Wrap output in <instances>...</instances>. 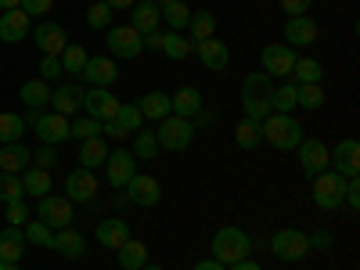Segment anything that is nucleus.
<instances>
[{
    "label": "nucleus",
    "instance_id": "1",
    "mask_svg": "<svg viewBox=\"0 0 360 270\" xmlns=\"http://www.w3.org/2000/svg\"><path fill=\"white\" fill-rule=\"evenodd\" d=\"M270 94H274V79L266 72H249L245 83H242V108H245V119H263L270 115Z\"/></svg>",
    "mask_w": 360,
    "mask_h": 270
},
{
    "label": "nucleus",
    "instance_id": "2",
    "mask_svg": "<svg viewBox=\"0 0 360 270\" xmlns=\"http://www.w3.org/2000/svg\"><path fill=\"white\" fill-rule=\"evenodd\" d=\"M259 127H263V144L278 148V152H295L299 141H303V127L285 112H270Z\"/></svg>",
    "mask_w": 360,
    "mask_h": 270
},
{
    "label": "nucleus",
    "instance_id": "3",
    "mask_svg": "<svg viewBox=\"0 0 360 270\" xmlns=\"http://www.w3.org/2000/svg\"><path fill=\"white\" fill-rule=\"evenodd\" d=\"M209 252H213L217 263L231 266V263H238V259H249L252 242H249V234H245L242 227H220V231L213 234V245H209Z\"/></svg>",
    "mask_w": 360,
    "mask_h": 270
},
{
    "label": "nucleus",
    "instance_id": "4",
    "mask_svg": "<svg viewBox=\"0 0 360 270\" xmlns=\"http://www.w3.org/2000/svg\"><path fill=\"white\" fill-rule=\"evenodd\" d=\"M155 141L159 148H166V152H184V148H191L195 141V123L191 119H180V115H166L159 130H155Z\"/></svg>",
    "mask_w": 360,
    "mask_h": 270
},
{
    "label": "nucleus",
    "instance_id": "5",
    "mask_svg": "<svg viewBox=\"0 0 360 270\" xmlns=\"http://www.w3.org/2000/svg\"><path fill=\"white\" fill-rule=\"evenodd\" d=\"M270 252H274L281 263H299V259H307L314 249H310V242H307L303 231L285 227V231H278L274 238H270Z\"/></svg>",
    "mask_w": 360,
    "mask_h": 270
},
{
    "label": "nucleus",
    "instance_id": "6",
    "mask_svg": "<svg viewBox=\"0 0 360 270\" xmlns=\"http://www.w3.org/2000/svg\"><path fill=\"white\" fill-rule=\"evenodd\" d=\"M346 195V176H339L335 169H324L314 176V202L317 209H339Z\"/></svg>",
    "mask_w": 360,
    "mask_h": 270
},
{
    "label": "nucleus",
    "instance_id": "7",
    "mask_svg": "<svg viewBox=\"0 0 360 270\" xmlns=\"http://www.w3.org/2000/svg\"><path fill=\"white\" fill-rule=\"evenodd\" d=\"M295 51L288 47V44H266L263 51H259V62H263V72L270 76V79H285V76H292V65H295Z\"/></svg>",
    "mask_w": 360,
    "mask_h": 270
},
{
    "label": "nucleus",
    "instance_id": "8",
    "mask_svg": "<svg viewBox=\"0 0 360 270\" xmlns=\"http://www.w3.org/2000/svg\"><path fill=\"white\" fill-rule=\"evenodd\" d=\"M328 169H335V173L346 176V180L360 176V144H356L353 137L339 141L332 152H328Z\"/></svg>",
    "mask_w": 360,
    "mask_h": 270
},
{
    "label": "nucleus",
    "instance_id": "9",
    "mask_svg": "<svg viewBox=\"0 0 360 270\" xmlns=\"http://www.w3.org/2000/svg\"><path fill=\"white\" fill-rule=\"evenodd\" d=\"M119 101L108 86H90L86 94H83V108H86V115L90 119H98V123H108V119H115L119 115Z\"/></svg>",
    "mask_w": 360,
    "mask_h": 270
},
{
    "label": "nucleus",
    "instance_id": "10",
    "mask_svg": "<svg viewBox=\"0 0 360 270\" xmlns=\"http://www.w3.org/2000/svg\"><path fill=\"white\" fill-rule=\"evenodd\" d=\"M37 217H40L51 231L69 227V224H72V202H69L65 195H44L40 205H37Z\"/></svg>",
    "mask_w": 360,
    "mask_h": 270
},
{
    "label": "nucleus",
    "instance_id": "11",
    "mask_svg": "<svg viewBox=\"0 0 360 270\" xmlns=\"http://www.w3.org/2000/svg\"><path fill=\"white\" fill-rule=\"evenodd\" d=\"M105 40H108V51L115 58H137L144 51V37L137 33L134 25H112Z\"/></svg>",
    "mask_w": 360,
    "mask_h": 270
},
{
    "label": "nucleus",
    "instance_id": "12",
    "mask_svg": "<svg viewBox=\"0 0 360 270\" xmlns=\"http://www.w3.org/2000/svg\"><path fill=\"white\" fill-rule=\"evenodd\" d=\"M299 166H303V173L314 180L317 173H324L328 169V144L324 141H317V137H303L299 141Z\"/></svg>",
    "mask_w": 360,
    "mask_h": 270
},
{
    "label": "nucleus",
    "instance_id": "13",
    "mask_svg": "<svg viewBox=\"0 0 360 270\" xmlns=\"http://www.w3.org/2000/svg\"><path fill=\"white\" fill-rule=\"evenodd\" d=\"M137 159H134V152H127V148H115V152H108V159H105V169H108V188H115V191H123L127 188V180L137 173V166H134Z\"/></svg>",
    "mask_w": 360,
    "mask_h": 270
},
{
    "label": "nucleus",
    "instance_id": "14",
    "mask_svg": "<svg viewBox=\"0 0 360 270\" xmlns=\"http://www.w3.org/2000/svg\"><path fill=\"white\" fill-rule=\"evenodd\" d=\"M144 47H152V51H162L166 58H173V62H184V58L191 54V40L188 37H180V33H148L144 37Z\"/></svg>",
    "mask_w": 360,
    "mask_h": 270
},
{
    "label": "nucleus",
    "instance_id": "15",
    "mask_svg": "<svg viewBox=\"0 0 360 270\" xmlns=\"http://www.w3.org/2000/svg\"><path fill=\"white\" fill-rule=\"evenodd\" d=\"M94 195H98V176H94V169H72L69 176H65V198L69 202H94Z\"/></svg>",
    "mask_w": 360,
    "mask_h": 270
},
{
    "label": "nucleus",
    "instance_id": "16",
    "mask_svg": "<svg viewBox=\"0 0 360 270\" xmlns=\"http://www.w3.org/2000/svg\"><path fill=\"white\" fill-rule=\"evenodd\" d=\"M123 191L130 195L134 205H159V198H162L159 180H155V176H148V173H134V176L127 180V188H123Z\"/></svg>",
    "mask_w": 360,
    "mask_h": 270
},
{
    "label": "nucleus",
    "instance_id": "17",
    "mask_svg": "<svg viewBox=\"0 0 360 270\" xmlns=\"http://www.w3.org/2000/svg\"><path fill=\"white\" fill-rule=\"evenodd\" d=\"M317 37H321V29L310 15H295V18L285 22V44L288 47H310Z\"/></svg>",
    "mask_w": 360,
    "mask_h": 270
},
{
    "label": "nucleus",
    "instance_id": "18",
    "mask_svg": "<svg viewBox=\"0 0 360 270\" xmlns=\"http://www.w3.org/2000/svg\"><path fill=\"white\" fill-rule=\"evenodd\" d=\"M33 40H37V47H40L44 54H51V58H58V54L69 47V37H65V29L58 25V22H40V25L33 29Z\"/></svg>",
    "mask_w": 360,
    "mask_h": 270
},
{
    "label": "nucleus",
    "instance_id": "19",
    "mask_svg": "<svg viewBox=\"0 0 360 270\" xmlns=\"http://www.w3.org/2000/svg\"><path fill=\"white\" fill-rule=\"evenodd\" d=\"M83 79L90 86H112L119 79V65H115V58L108 54H98V58H86V69H83Z\"/></svg>",
    "mask_w": 360,
    "mask_h": 270
},
{
    "label": "nucleus",
    "instance_id": "20",
    "mask_svg": "<svg viewBox=\"0 0 360 270\" xmlns=\"http://www.w3.org/2000/svg\"><path fill=\"white\" fill-rule=\"evenodd\" d=\"M37 137L40 144H62L69 141V115H58V112H40V123H37Z\"/></svg>",
    "mask_w": 360,
    "mask_h": 270
},
{
    "label": "nucleus",
    "instance_id": "21",
    "mask_svg": "<svg viewBox=\"0 0 360 270\" xmlns=\"http://www.w3.org/2000/svg\"><path fill=\"white\" fill-rule=\"evenodd\" d=\"M191 51L198 54V62H202L209 72H224V69H227V62H231V51H227V44H220L217 37H213V40H202V44H195Z\"/></svg>",
    "mask_w": 360,
    "mask_h": 270
},
{
    "label": "nucleus",
    "instance_id": "22",
    "mask_svg": "<svg viewBox=\"0 0 360 270\" xmlns=\"http://www.w3.org/2000/svg\"><path fill=\"white\" fill-rule=\"evenodd\" d=\"M83 94H86V90H83L79 83H62L58 90H51V105H54L58 115H79Z\"/></svg>",
    "mask_w": 360,
    "mask_h": 270
},
{
    "label": "nucleus",
    "instance_id": "23",
    "mask_svg": "<svg viewBox=\"0 0 360 270\" xmlns=\"http://www.w3.org/2000/svg\"><path fill=\"white\" fill-rule=\"evenodd\" d=\"M51 249H54V252H62L65 259H83V256H86V238H83L76 227H58Z\"/></svg>",
    "mask_w": 360,
    "mask_h": 270
},
{
    "label": "nucleus",
    "instance_id": "24",
    "mask_svg": "<svg viewBox=\"0 0 360 270\" xmlns=\"http://www.w3.org/2000/svg\"><path fill=\"white\" fill-rule=\"evenodd\" d=\"M29 18L22 8H15V11H4L0 15V40L4 44H22L25 37H29Z\"/></svg>",
    "mask_w": 360,
    "mask_h": 270
},
{
    "label": "nucleus",
    "instance_id": "25",
    "mask_svg": "<svg viewBox=\"0 0 360 270\" xmlns=\"http://www.w3.org/2000/svg\"><path fill=\"white\" fill-rule=\"evenodd\" d=\"M134 11V29L141 37H148V33H159V25H162V15H159V4L155 0H137V4L130 8Z\"/></svg>",
    "mask_w": 360,
    "mask_h": 270
},
{
    "label": "nucleus",
    "instance_id": "26",
    "mask_svg": "<svg viewBox=\"0 0 360 270\" xmlns=\"http://www.w3.org/2000/svg\"><path fill=\"white\" fill-rule=\"evenodd\" d=\"M25 234H22V227H4L0 231V263H22V256H25Z\"/></svg>",
    "mask_w": 360,
    "mask_h": 270
},
{
    "label": "nucleus",
    "instance_id": "27",
    "mask_svg": "<svg viewBox=\"0 0 360 270\" xmlns=\"http://www.w3.org/2000/svg\"><path fill=\"white\" fill-rule=\"evenodd\" d=\"M98 242H101L105 249H119V245H127V242H130V224H127V220H119V217L101 220V224H98Z\"/></svg>",
    "mask_w": 360,
    "mask_h": 270
},
{
    "label": "nucleus",
    "instance_id": "28",
    "mask_svg": "<svg viewBox=\"0 0 360 270\" xmlns=\"http://www.w3.org/2000/svg\"><path fill=\"white\" fill-rule=\"evenodd\" d=\"M33 162V152L15 141V144H0V173H22V166Z\"/></svg>",
    "mask_w": 360,
    "mask_h": 270
},
{
    "label": "nucleus",
    "instance_id": "29",
    "mask_svg": "<svg viewBox=\"0 0 360 270\" xmlns=\"http://www.w3.org/2000/svg\"><path fill=\"white\" fill-rule=\"evenodd\" d=\"M169 105H173V115L180 119H195L202 112V94L195 86H180L176 94H169Z\"/></svg>",
    "mask_w": 360,
    "mask_h": 270
},
{
    "label": "nucleus",
    "instance_id": "30",
    "mask_svg": "<svg viewBox=\"0 0 360 270\" xmlns=\"http://www.w3.org/2000/svg\"><path fill=\"white\" fill-rule=\"evenodd\" d=\"M137 108H141L144 119H159V123H162L166 115H173V105H169V94H166V90H148V94L137 101Z\"/></svg>",
    "mask_w": 360,
    "mask_h": 270
},
{
    "label": "nucleus",
    "instance_id": "31",
    "mask_svg": "<svg viewBox=\"0 0 360 270\" xmlns=\"http://www.w3.org/2000/svg\"><path fill=\"white\" fill-rule=\"evenodd\" d=\"M105 159H108L105 137H86V141H79V166H83V169H98V166H105Z\"/></svg>",
    "mask_w": 360,
    "mask_h": 270
},
{
    "label": "nucleus",
    "instance_id": "32",
    "mask_svg": "<svg viewBox=\"0 0 360 270\" xmlns=\"http://www.w3.org/2000/svg\"><path fill=\"white\" fill-rule=\"evenodd\" d=\"M159 4V15H162V22L173 29V33H180V29H188V22H191V11H188V4H176V0H155Z\"/></svg>",
    "mask_w": 360,
    "mask_h": 270
},
{
    "label": "nucleus",
    "instance_id": "33",
    "mask_svg": "<svg viewBox=\"0 0 360 270\" xmlns=\"http://www.w3.org/2000/svg\"><path fill=\"white\" fill-rule=\"evenodd\" d=\"M22 105H25V108H47V105H51V83H47V79H29V83H22Z\"/></svg>",
    "mask_w": 360,
    "mask_h": 270
},
{
    "label": "nucleus",
    "instance_id": "34",
    "mask_svg": "<svg viewBox=\"0 0 360 270\" xmlns=\"http://www.w3.org/2000/svg\"><path fill=\"white\" fill-rule=\"evenodd\" d=\"M188 29H191V47L195 44H202V40H213V33H217V15L213 11H195L191 15V22H188Z\"/></svg>",
    "mask_w": 360,
    "mask_h": 270
},
{
    "label": "nucleus",
    "instance_id": "35",
    "mask_svg": "<svg viewBox=\"0 0 360 270\" xmlns=\"http://www.w3.org/2000/svg\"><path fill=\"white\" fill-rule=\"evenodd\" d=\"M115 252H119V266H123V270H141L148 263V245L137 242V238H130V242L119 245Z\"/></svg>",
    "mask_w": 360,
    "mask_h": 270
},
{
    "label": "nucleus",
    "instance_id": "36",
    "mask_svg": "<svg viewBox=\"0 0 360 270\" xmlns=\"http://www.w3.org/2000/svg\"><path fill=\"white\" fill-rule=\"evenodd\" d=\"M22 188H25V195H51V169H40V166H29L25 173H22Z\"/></svg>",
    "mask_w": 360,
    "mask_h": 270
},
{
    "label": "nucleus",
    "instance_id": "37",
    "mask_svg": "<svg viewBox=\"0 0 360 270\" xmlns=\"http://www.w3.org/2000/svg\"><path fill=\"white\" fill-rule=\"evenodd\" d=\"M234 141H238V148L252 152V148L263 144V127L256 123V119H242V123H238V130H234Z\"/></svg>",
    "mask_w": 360,
    "mask_h": 270
},
{
    "label": "nucleus",
    "instance_id": "38",
    "mask_svg": "<svg viewBox=\"0 0 360 270\" xmlns=\"http://www.w3.org/2000/svg\"><path fill=\"white\" fill-rule=\"evenodd\" d=\"M321 105H324V90H321V83H295V108L314 112V108H321Z\"/></svg>",
    "mask_w": 360,
    "mask_h": 270
},
{
    "label": "nucleus",
    "instance_id": "39",
    "mask_svg": "<svg viewBox=\"0 0 360 270\" xmlns=\"http://www.w3.org/2000/svg\"><path fill=\"white\" fill-rule=\"evenodd\" d=\"M58 58H62V72H69V76H83V69H86V47H79V44H69L62 54H58Z\"/></svg>",
    "mask_w": 360,
    "mask_h": 270
},
{
    "label": "nucleus",
    "instance_id": "40",
    "mask_svg": "<svg viewBox=\"0 0 360 270\" xmlns=\"http://www.w3.org/2000/svg\"><path fill=\"white\" fill-rule=\"evenodd\" d=\"M22 134H25L22 115H15V112H0V144H15V141H22Z\"/></svg>",
    "mask_w": 360,
    "mask_h": 270
},
{
    "label": "nucleus",
    "instance_id": "41",
    "mask_svg": "<svg viewBox=\"0 0 360 270\" xmlns=\"http://www.w3.org/2000/svg\"><path fill=\"white\" fill-rule=\"evenodd\" d=\"M22 198H25L22 176L18 173H0V205H11V202H22Z\"/></svg>",
    "mask_w": 360,
    "mask_h": 270
},
{
    "label": "nucleus",
    "instance_id": "42",
    "mask_svg": "<svg viewBox=\"0 0 360 270\" xmlns=\"http://www.w3.org/2000/svg\"><path fill=\"white\" fill-rule=\"evenodd\" d=\"M159 155V141H155V130H137L134 134V159H155Z\"/></svg>",
    "mask_w": 360,
    "mask_h": 270
},
{
    "label": "nucleus",
    "instance_id": "43",
    "mask_svg": "<svg viewBox=\"0 0 360 270\" xmlns=\"http://www.w3.org/2000/svg\"><path fill=\"white\" fill-rule=\"evenodd\" d=\"M292 76H295L299 83H321L324 69H321V62H317V58H295Z\"/></svg>",
    "mask_w": 360,
    "mask_h": 270
},
{
    "label": "nucleus",
    "instance_id": "44",
    "mask_svg": "<svg viewBox=\"0 0 360 270\" xmlns=\"http://www.w3.org/2000/svg\"><path fill=\"white\" fill-rule=\"evenodd\" d=\"M295 108V83H281L274 86V94H270V112H292Z\"/></svg>",
    "mask_w": 360,
    "mask_h": 270
},
{
    "label": "nucleus",
    "instance_id": "45",
    "mask_svg": "<svg viewBox=\"0 0 360 270\" xmlns=\"http://www.w3.org/2000/svg\"><path fill=\"white\" fill-rule=\"evenodd\" d=\"M115 123L123 127V134H127V137H134V134L141 130V123H144V115H141V108H137V105H119Z\"/></svg>",
    "mask_w": 360,
    "mask_h": 270
},
{
    "label": "nucleus",
    "instance_id": "46",
    "mask_svg": "<svg viewBox=\"0 0 360 270\" xmlns=\"http://www.w3.org/2000/svg\"><path fill=\"white\" fill-rule=\"evenodd\" d=\"M22 234H25V242H29V245H40V249H51V242H54V231H51L44 220L25 224V227H22Z\"/></svg>",
    "mask_w": 360,
    "mask_h": 270
},
{
    "label": "nucleus",
    "instance_id": "47",
    "mask_svg": "<svg viewBox=\"0 0 360 270\" xmlns=\"http://www.w3.org/2000/svg\"><path fill=\"white\" fill-rule=\"evenodd\" d=\"M69 137H76V141L101 137V123H98V119H90V115H76L72 123H69Z\"/></svg>",
    "mask_w": 360,
    "mask_h": 270
},
{
    "label": "nucleus",
    "instance_id": "48",
    "mask_svg": "<svg viewBox=\"0 0 360 270\" xmlns=\"http://www.w3.org/2000/svg\"><path fill=\"white\" fill-rule=\"evenodd\" d=\"M108 22H112V8L105 4V0H98V4L86 8V25L90 29H108Z\"/></svg>",
    "mask_w": 360,
    "mask_h": 270
},
{
    "label": "nucleus",
    "instance_id": "49",
    "mask_svg": "<svg viewBox=\"0 0 360 270\" xmlns=\"http://www.w3.org/2000/svg\"><path fill=\"white\" fill-rule=\"evenodd\" d=\"M29 18H44V15H51V8H54V0H22L18 4Z\"/></svg>",
    "mask_w": 360,
    "mask_h": 270
},
{
    "label": "nucleus",
    "instance_id": "50",
    "mask_svg": "<svg viewBox=\"0 0 360 270\" xmlns=\"http://www.w3.org/2000/svg\"><path fill=\"white\" fill-rule=\"evenodd\" d=\"M58 76H62V58L44 54V62H40V79H58Z\"/></svg>",
    "mask_w": 360,
    "mask_h": 270
},
{
    "label": "nucleus",
    "instance_id": "51",
    "mask_svg": "<svg viewBox=\"0 0 360 270\" xmlns=\"http://www.w3.org/2000/svg\"><path fill=\"white\" fill-rule=\"evenodd\" d=\"M8 224H11V227L29 224V209H25V202H11V205H8Z\"/></svg>",
    "mask_w": 360,
    "mask_h": 270
},
{
    "label": "nucleus",
    "instance_id": "52",
    "mask_svg": "<svg viewBox=\"0 0 360 270\" xmlns=\"http://www.w3.org/2000/svg\"><path fill=\"white\" fill-rule=\"evenodd\" d=\"M310 4H314V0H281V11H285L288 18H295V15H307Z\"/></svg>",
    "mask_w": 360,
    "mask_h": 270
},
{
    "label": "nucleus",
    "instance_id": "53",
    "mask_svg": "<svg viewBox=\"0 0 360 270\" xmlns=\"http://www.w3.org/2000/svg\"><path fill=\"white\" fill-rule=\"evenodd\" d=\"M33 159H37V166H40V169H47V166H58V152H54V144H44V148H40V152H37Z\"/></svg>",
    "mask_w": 360,
    "mask_h": 270
},
{
    "label": "nucleus",
    "instance_id": "54",
    "mask_svg": "<svg viewBox=\"0 0 360 270\" xmlns=\"http://www.w3.org/2000/svg\"><path fill=\"white\" fill-rule=\"evenodd\" d=\"M342 205H349V209H360V184H356V176H353V180H346V195H342Z\"/></svg>",
    "mask_w": 360,
    "mask_h": 270
},
{
    "label": "nucleus",
    "instance_id": "55",
    "mask_svg": "<svg viewBox=\"0 0 360 270\" xmlns=\"http://www.w3.org/2000/svg\"><path fill=\"white\" fill-rule=\"evenodd\" d=\"M307 242H310V249H332L335 238L328 234V231H317V234H310V238H307Z\"/></svg>",
    "mask_w": 360,
    "mask_h": 270
},
{
    "label": "nucleus",
    "instance_id": "56",
    "mask_svg": "<svg viewBox=\"0 0 360 270\" xmlns=\"http://www.w3.org/2000/svg\"><path fill=\"white\" fill-rule=\"evenodd\" d=\"M227 270H263V266H259L256 259H238V263H231Z\"/></svg>",
    "mask_w": 360,
    "mask_h": 270
},
{
    "label": "nucleus",
    "instance_id": "57",
    "mask_svg": "<svg viewBox=\"0 0 360 270\" xmlns=\"http://www.w3.org/2000/svg\"><path fill=\"white\" fill-rule=\"evenodd\" d=\"M191 270H227V266H224V263H217V259H198Z\"/></svg>",
    "mask_w": 360,
    "mask_h": 270
},
{
    "label": "nucleus",
    "instance_id": "58",
    "mask_svg": "<svg viewBox=\"0 0 360 270\" xmlns=\"http://www.w3.org/2000/svg\"><path fill=\"white\" fill-rule=\"evenodd\" d=\"M22 123H25V127H37V123H40V108H29V112L22 115Z\"/></svg>",
    "mask_w": 360,
    "mask_h": 270
},
{
    "label": "nucleus",
    "instance_id": "59",
    "mask_svg": "<svg viewBox=\"0 0 360 270\" xmlns=\"http://www.w3.org/2000/svg\"><path fill=\"white\" fill-rule=\"evenodd\" d=\"M105 4H108L112 11H119V8H134V4H137V0H105Z\"/></svg>",
    "mask_w": 360,
    "mask_h": 270
},
{
    "label": "nucleus",
    "instance_id": "60",
    "mask_svg": "<svg viewBox=\"0 0 360 270\" xmlns=\"http://www.w3.org/2000/svg\"><path fill=\"white\" fill-rule=\"evenodd\" d=\"M22 4V0H0V11H15Z\"/></svg>",
    "mask_w": 360,
    "mask_h": 270
},
{
    "label": "nucleus",
    "instance_id": "61",
    "mask_svg": "<svg viewBox=\"0 0 360 270\" xmlns=\"http://www.w3.org/2000/svg\"><path fill=\"white\" fill-rule=\"evenodd\" d=\"M0 270H22L18 263H0Z\"/></svg>",
    "mask_w": 360,
    "mask_h": 270
},
{
    "label": "nucleus",
    "instance_id": "62",
    "mask_svg": "<svg viewBox=\"0 0 360 270\" xmlns=\"http://www.w3.org/2000/svg\"><path fill=\"white\" fill-rule=\"evenodd\" d=\"M141 270H166V266H152V263H144Z\"/></svg>",
    "mask_w": 360,
    "mask_h": 270
},
{
    "label": "nucleus",
    "instance_id": "63",
    "mask_svg": "<svg viewBox=\"0 0 360 270\" xmlns=\"http://www.w3.org/2000/svg\"><path fill=\"white\" fill-rule=\"evenodd\" d=\"M176 4H188V0H176Z\"/></svg>",
    "mask_w": 360,
    "mask_h": 270
}]
</instances>
